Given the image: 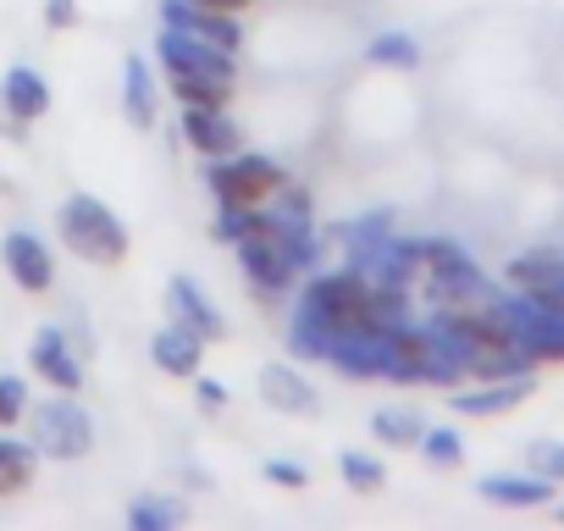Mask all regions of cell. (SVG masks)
Instances as JSON below:
<instances>
[{
	"mask_svg": "<svg viewBox=\"0 0 564 531\" xmlns=\"http://www.w3.org/2000/svg\"><path fill=\"white\" fill-rule=\"evenodd\" d=\"M503 278H509L514 294L542 300V294L564 278V254H553V249H525V254H514V260L503 266Z\"/></svg>",
	"mask_w": 564,
	"mask_h": 531,
	"instance_id": "cell-19",
	"label": "cell"
},
{
	"mask_svg": "<svg viewBox=\"0 0 564 531\" xmlns=\"http://www.w3.org/2000/svg\"><path fill=\"white\" fill-rule=\"evenodd\" d=\"M553 514H558V525H564V503H553Z\"/></svg>",
	"mask_w": 564,
	"mask_h": 531,
	"instance_id": "cell-37",
	"label": "cell"
},
{
	"mask_svg": "<svg viewBox=\"0 0 564 531\" xmlns=\"http://www.w3.org/2000/svg\"><path fill=\"white\" fill-rule=\"evenodd\" d=\"M56 232L89 266H122V254H128V227L100 194H67L56 210Z\"/></svg>",
	"mask_w": 564,
	"mask_h": 531,
	"instance_id": "cell-2",
	"label": "cell"
},
{
	"mask_svg": "<svg viewBox=\"0 0 564 531\" xmlns=\"http://www.w3.org/2000/svg\"><path fill=\"white\" fill-rule=\"evenodd\" d=\"M366 278L371 283H388V289H410L415 278H421V238H388L382 243V254L366 266Z\"/></svg>",
	"mask_w": 564,
	"mask_h": 531,
	"instance_id": "cell-21",
	"label": "cell"
},
{
	"mask_svg": "<svg viewBox=\"0 0 564 531\" xmlns=\"http://www.w3.org/2000/svg\"><path fill=\"white\" fill-rule=\"evenodd\" d=\"M366 62H371V67L410 73V67H421V45H415V34H404V29H388V34H377V40L366 45Z\"/></svg>",
	"mask_w": 564,
	"mask_h": 531,
	"instance_id": "cell-26",
	"label": "cell"
},
{
	"mask_svg": "<svg viewBox=\"0 0 564 531\" xmlns=\"http://www.w3.org/2000/svg\"><path fill=\"white\" fill-rule=\"evenodd\" d=\"M45 23L51 29H73L78 23V0H45Z\"/></svg>",
	"mask_w": 564,
	"mask_h": 531,
	"instance_id": "cell-34",
	"label": "cell"
},
{
	"mask_svg": "<svg viewBox=\"0 0 564 531\" xmlns=\"http://www.w3.org/2000/svg\"><path fill=\"white\" fill-rule=\"evenodd\" d=\"M150 360H155V371H166V377H199V360H205V338H194L188 327H177V322H166L155 338H150Z\"/></svg>",
	"mask_w": 564,
	"mask_h": 531,
	"instance_id": "cell-17",
	"label": "cell"
},
{
	"mask_svg": "<svg viewBox=\"0 0 564 531\" xmlns=\"http://www.w3.org/2000/svg\"><path fill=\"white\" fill-rule=\"evenodd\" d=\"M415 448H421V459H426V465H437V470L465 465V437H459L454 426H426Z\"/></svg>",
	"mask_w": 564,
	"mask_h": 531,
	"instance_id": "cell-28",
	"label": "cell"
},
{
	"mask_svg": "<svg viewBox=\"0 0 564 531\" xmlns=\"http://www.w3.org/2000/svg\"><path fill=\"white\" fill-rule=\"evenodd\" d=\"M161 23L177 29V34H194V40H205V45H221V51H238V45H243L238 12L194 7V0H161Z\"/></svg>",
	"mask_w": 564,
	"mask_h": 531,
	"instance_id": "cell-10",
	"label": "cell"
},
{
	"mask_svg": "<svg viewBox=\"0 0 564 531\" xmlns=\"http://www.w3.org/2000/svg\"><path fill=\"white\" fill-rule=\"evenodd\" d=\"M29 421V382L18 371H0V432Z\"/></svg>",
	"mask_w": 564,
	"mask_h": 531,
	"instance_id": "cell-31",
	"label": "cell"
},
{
	"mask_svg": "<svg viewBox=\"0 0 564 531\" xmlns=\"http://www.w3.org/2000/svg\"><path fill=\"white\" fill-rule=\"evenodd\" d=\"M476 492H481L487 503H498V509H547V503L558 498V481H547V476H536V470H525V476L492 470V476L476 481Z\"/></svg>",
	"mask_w": 564,
	"mask_h": 531,
	"instance_id": "cell-15",
	"label": "cell"
},
{
	"mask_svg": "<svg viewBox=\"0 0 564 531\" xmlns=\"http://www.w3.org/2000/svg\"><path fill=\"white\" fill-rule=\"evenodd\" d=\"M194 399H199V410L205 415H216V410H227V382H216V377H194Z\"/></svg>",
	"mask_w": 564,
	"mask_h": 531,
	"instance_id": "cell-32",
	"label": "cell"
},
{
	"mask_svg": "<svg viewBox=\"0 0 564 531\" xmlns=\"http://www.w3.org/2000/svg\"><path fill=\"white\" fill-rule=\"evenodd\" d=\"M210 194H216V205H271V194L289 183V172H282V161H271V155H249V150H238V155H221V161H210Z\"/></svg>",
	"mask_w": 564,
	"mask_h": 531,
	"instance_id": "cell-6",
	"label": "cell"
},
{
	"mask_svg": "<svg viewBox=\"0 0 564 531\" xmlns=\"http://www.w3.org/2000/svg\"><path fill=\"white\" fill-rule=\"evenodd\" d=\"M388 238H393V216H388V210H371V216H360V221L344 227V249H349V266H355V272H366V266L382 254Z\"/></svg>",
	"mask_w": 564,
	"mask_h": 531,
	"instance_id": "cell-22",
	"label": "cell"
},
{
	"mask_svg": "<svg viewBox=\"0 0 564 531\" xmlns=\"http://www.w3.org/2000/svg\"><path fill=\"white\" fill-rule=\"evenodd\" d=\"M0 133H18V122H12V111H7V95H0Z\"/></svg>",
	"mask_w": 564,
	"mask_h": 531,
	"instance_id": "cell-36",
	"label": "cell"
},
{
	"mask_svg": "<svg viewBox=\"0 0 564 531\" xmlns=\"http://www.w3.org/2000/svg\"><path fill=\"white\" fill-rule=\"evenodd\" d=\"M183 514H188V509H183V498H172V492H144V498L128 503V525H133V531H172Z\"/></svg>",
	"mask_w": 564,
	"mask_h": 531,
	"instance_id": "cell-25",
	"label": "cell"
},
{
	"mask_svg": "<svg viewBox=\"0 0 564 531\" xmlns=\"http://www.w3.org/2000/svg\"><path fill=\"white\" fill-rule=\"evenodd\" d=\"M232 249H238V266H243V278H249V289H254L260 300H282V294L294 289L300 266L289 260V249H282V243L271 238L265 216H260V227H254V232H243Z\"/></svg>",
	"mask_w": 564,
	"mask_h": 531,
	"instance_id": "cell-8",
	"label": "cell"
},
{
	"mask_svg": "<svg viewBox=\"0 0 564 531\" xmlns=\"http://www.w3.org/2000/svg\"><path fill=\"white\" fill-rule=\"evenodd\" d=\"M421 432H426V421H421L415 410H404V404H388V410L371 415V437L388 443V448H415Z\"/></svg>",
	"mask_w": 564,
	"mask_h": 531,
	"instance_id": "cell-24",
	"label": "cell"
},
{
	"mask_svg": "<svg viewBox=\"0 0 564 531\" xmlns=\"http://www.w3.org/2000/svg\"><path fill=\"white\" fill-rule=\"evenodd\" d=\"M166 316H172L177 327H188L194 338H205V344L227 338V322H221V311L210 305V294H205L194 278H172V283H166Z\"/></svg>",
	"mask_w": 564,
	"mask_h": 531,
	"instance_id": "cell-14",
	"label": "cell"
},
{
	"mask_svg": "<svg viewBox=\"0 0 564 531\" xmlns=\"http://www.w3.org/2000/svg\"><path fill=\"white\" fill-rule=\"evenodd\" d=\"M194 7H216V12H243L249 0H194Z\"/></svg>",
	"mask_w": 564,
	"mask_h": 531,
	"instance_id": "cell-35",
	"label": "cell"
},
{
	"mask_svg": "<svg viewBox=\"0 0 564 531\" xmlns=\"http://www.w3.org/2000/svg\"><path fill=\"white\" fill-rule=\"evenodd\" d=\"M531 388H536V371H525V377H492V382H459L448 404H454V415L487 421V415L520 410V399H531Z\"/></svg>",
	"mask_w": 564,
	"mask_h": 531,
	"instance_id": "cell-11",
	"label": "cell"
},
{
	"mask_svg": "<svg viewBox=\"0 0 564 531\" xmlns=\"http://www.w3.org/2000/svg\"><path fill=\"white\" fill-rule=\"evenodd\" d=\"M260 399L276 410V415H316V388L311 377H300L289 360H276L260 371Z\"/></svg>",
	"mask_w": 564,
	"mask_h": 531,
	"instance_id": "cell-16",
	"label": "cell"
},
{
	"mask_svg": "<svg viewBox=\"0 0 564 531\" xmlns=\"http://www.w3.org/2000/svg\"><path fill=\"white\" fill-rule=\"evenodd\" d=\"M29 443L45 459H84L95 448V415L73 393L40 399V404H29Z\"/></svg>",
	"mask_w": 564,
	"mask_h": 531,
	"instance_id": "cell-4",
	"label": "cell"
},
{
	"mask_svg": "<svg viewBox=\"0 0 564 531\" xmlns=\"http://www.w3.org/2000/svg\"><path fill=\"white\" fill-rule=\"evenodd\" d=\"M29 366H34V371L45 377V388H56V393H78V388H84V360H78V349L67 344L62 327H40V333H34Z\"/></svg>",
	"mask_w": 564,
	"mask_h": 531,
	"instance_id": "cell-13",
	"label": "cell"
},
{
	"mask_svg": "<svg viewBox=\"0 0 564 531\" xmlns=\"http://www.w3.org/2000/svg\"><path fill=\"white\" fill-rule=\"evenodd\" d=\"M0 95H7V111H12L18 128H29V122H40V117L51 111V89H45V78H40L34 67H7V78H0Z\"/></svg>",
	"mask_w": 564,
	"mask_h": 531,
	"instance_id": "cell-18",
	"label": "cell"
},
{
	"mask_svg": "<svg viewBox=\"0 0 564 531\" xmlns=\"http://www.w3.org/2000/svg\"><path fill=\"white\" fill-rule=\"evenodd\" d=\"M122 111H128V122H133L139 133H150L155 117H161L155 78H150V62H144V56H128V62H122Z\"/></svg>",
	"mask_w": 564,
	"mask_h": 531,
	"instance_id": "cell-20",
	"label": "cell"
},
{
	"mask_svg": "<svg viewBox=\"0 0 564 531\" xmlns=\"http://www.w3.org/2000/svg\"><path fill=\"white\" fill-rule=\"evenodd\" d=\"M338 327H327L322 316H311L305 305L294 311V322H289V355H305V360H333V349H338Z\"/></svg>",
	"mask_w": 564,
	"mask_h": 531,
	"instance_id": "cell-23",
	"label": "cell"
},
{
	"mask_svg": "<svg viewBox=\"0 0 564 531\" xmlns=\"http://www.w3.org/2000/svg\"><path fill=\"white\" fill-rule=\"evenodd\" d=\"M311 316H322L327 327L338 333H366L377 327V305H371V278L344 266V272H311L305 283V300H300ZM382 333V327H377Z\"/></svg>",
	"mask_w": 564,
	"mask_h": 531,
	"instance_id": "cell-3",
	"label": "cell"
},
{
	"mask_svg": "<svg viewBox=\"0 0 564 531\" xmlns=\"http://www.w3.org/2000/svg\"><path fill=\"white\" fill-rule=\"evenodd\" d=\"M525 470H536V476L564 487V443L558 437H531L525 443Z\"/></svg>",
	"mask_w": 564,
	"mask_h": 531,
	"instance_id": "cell-30",
	"label": "cell"
},
{
	"mask_svg": "<svg viewBox=\"0 0 564 531\" xmlns=\"http://www.w3.org/2000/svg\"><path fill=\"white\" fill-rule=\"evenodd\" d=\"M34 465H40V448L34 443L0 437V492H23L34 481Z\"/></svg>",
	"mask_w": 564,
	"mask_h": 531,
	"instance_id": "cell-27",
	"label": "cell"
},
{
	"mask_svg": "<svg viewBox=\"0 0 564 531\" xmlns=\"http://www.w3.org/2000/svg\"><path fill=\"white\" fill-rule=\"evenodd\" d=\"M421 278L432 283L437 305H476V300H492L498 294L487 283V272L454 238H421Z\"/></svg>",
	"mask_w": 564,
	"mask_h": 531,
	"instance_id": "cell-5",
	"label": "cell"
},
{
	"mask_svg": "<svg viewBox=\"0 0 564 531\" xmlns=\"http://www.w3.org/2000/svg\"><path fill=\"white\" fill-rule=\"evenodd\" d=\"M265 481H276V487H311L305 465H294V459H265Z\"/></svg>",
	"mask_w": 564,
	"mask_h": 531,
	"instance_id": "cell-33",
	"label": "cell"
},
{
	"mask_svg": "<svg viewBox=\"0 0 564 531\" xmlns=\"http://www.w3.org/2000/svg\"><path fill=\"white\" fill-rule=\"evenodd\" d=\"M509 305V327H514V349L531 366H564V311L531 294L503 300Z\"/></svg>",
	"mask_w": 564,
	"mask_h": 531,
	"instance_id": "cell-7",
	"label": "cell"
},
{
	"mask_svg": "<svg viewBox=\"0 0 564 531\" xmlns=\"http://www.w3.org/2000/svg\"><path fill=\"white\" fill-rule=\"evenodd\" d=\"M183 144L205 161H221L243 150V128L227 117V106H183Z\"/></svg>",
	"mask_w": 564,
	"mask_h": 531,
	"instance_id": "cell-12",
	"label": "cell"
},
{
	"mask_svg": "<svg viewBox=\"0 0 564 531\" xmlns=\"http://www.w3.org/2000/svg\"><path fill=\"white\" fill-rule=\"evenodd\" d=\"M0 260H7V272H12V283H18L23 294H45V289L56 283V254H51V243H45L40 232H29V227H12L7 238H0Z\"/></svg>",
	"mask_w": 564,
	"mask_h": 531,
	"instance_id": "cell-9",
	"label": "cell"
},
{
	"mask_svg": "<svg viewBox=\"0 0 564 531\" xmlns=\"http://www.w3.org/2000/svg\"><path fill=\"white\" fill-rule=\"evenodd\" d=\"M155 62H161L166 89L177 95V106H227V100H232V84H238V51L205 45V40L177 34V29L161 23Z\"/></svg>",
	"mask_w": 564,
	"mask_h": 531,
	"instance_id": "cell-1",
	"label": "cell"
},
{
	"mask_svg": "<svg viewBox=\"0 0 564 531\" xmlns=\"http://www.w3.org/2000/svg\"><path fill=\"white\" fill-rule=\"evenodd\" d=\"M338 470H344V481H349L355 492H382V487H388V470H382V459H377V454L344 448V454H338Z\"/></svg>",
	"mask_w": 564,
	"mask_h": 531,
	"instance_id": "cell-29",
	"label": "cell"
}]
</instances>
